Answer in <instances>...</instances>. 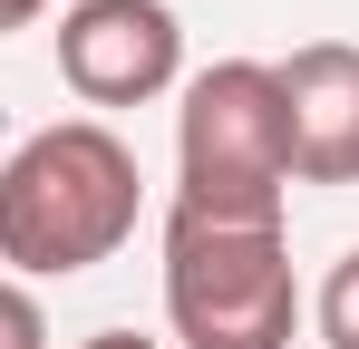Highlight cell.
I'll list each match as a JSON object with an SVG mask.
<instances>
[{
	"mask_svg": "<svg viewBox=\"0 0 359 349\" xmlns=\"http://www.w3.org/2000/svg\"><path fill=\"white\" fill-rule=\"evenodd\" d=\"M136 146H126L107 116H59L39 136L10 146L0 165V262L29 272V282H68V272H97L136 233Z\"/></svg>",
	"mask_w": 359,
	"mask_h": 349,
	"instance_id": "6da1fadb",
	"label": "cell"
},
{
	"mask_svg": "<svg viewBox=\"0 0 359 349\" xmlns=\"http://www.w3.org/2000/svg\"><path fill=\"white\" fill-rule=\"evenodd\" d=\"M292 184V126H282V78L262 58H214L184 78L175 107V214L204 224H282Z\"/></svg>",
	"mask_w": 359,
	"mask_h": 349,
	"instance_id": "7a4b0ae2",
	"label": "cell"
},
{
	"mask_svg": "<svg viewBox=\"0 0 359 349\" xmlns=\"http://www.w3.org/2000/svg\"><path fill=\"white\" fill-rule=\"evenodd\" d=\"M165 320L184 349H292L301 282L282 224H165Z\"/></svg>",
	"mask_w": 359,
	"mask_h": 349,
	"instance_id": "3957f363",
	"label": "cell"
},
{
	"mask_svg": "<svg viewBox=\"0 0 359 349\" xmlns=\"http://www.w3.org/2000/svg\"><path fill=\"white\" fill-rule=\"evenodd\" d=\"M59 78L88 107H146L184 78V29L165 0H78L59 20Z\"/></svg>",
	"mask_w": 359,
	"mask_h": 349,
	"instance_id": "277c9868",
	"label": "cell"
},
{
	"mask_svg": "<svg viewBox=\"0 0 359 349\" xmlns=\"http://www.w3.org/2000/svg\"><path fill=\"white\" fill-rule=\"evenodd\" d=\"M272 78H282L292 174L301 184H359V49L350 39H311Z\"/></svg>",
	"mask_w": 359,
	"mask_h": 349,
	"instance_id": "5b68a950",
	"label": "cell"
},
{
	"mask_svg": "<svg viewBox=\"0 0 359 349\" xmlns=\"http://www.w3.org/2000/svg\"><path fill=\"white\" fill-rule=\"evenodd\" d=\"M320 340H330V349H359V252H340L330 282H320Z\"/></svg>",
	"mask_w": 359,
	"mask_h": 349,
	"instance_id": "8992f818",
	"label": "cell"
},
{
	"mask_svg": "<svg viewBox=\"0 0 359 349\" xmlns=\"http://www.w3.org/2000/svg\"><path fill=\"white\" fill-rule=\"evenodd\" d=\"M0 349H49V320L20 282H0Z\"/></svg>",
	"mask_w": 359,
	"mask_h": 349,
	"instance_id": "52a82bcc",
	"label": "cell"
},
{
	"mask_svg": "<svg viewBox=\"0 0 359 349\" xmlns=\"http://www.w3.org/2000/svg\"><path fill=\"white\" fill-rule=\"evenodd\" d=\"M39 10H49V0H0V39H10V29H29Z\"/></svg>",
	"mask_w": 359,
	"mask_h": 349,
	"instance_id": "ba28073f",
	"label": "cell"
},
{
	"mask_svg": "<svg viewBox=\"0 0 359 349\" xmlns=\"http://www.w3.org/2000/svg\"><path fill=\"white\" fill-rule=\"evenodd\" d=\"M78 349H156V340H136V330H97V340H78Z\"/></svg>",
	"mask_w": 359,
	"mask_h": 349,
	"instance_id": "9c48e42d",
	"label": "cell"
}]
</instances>
